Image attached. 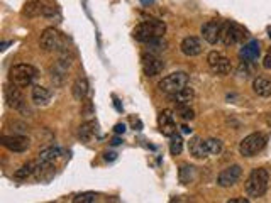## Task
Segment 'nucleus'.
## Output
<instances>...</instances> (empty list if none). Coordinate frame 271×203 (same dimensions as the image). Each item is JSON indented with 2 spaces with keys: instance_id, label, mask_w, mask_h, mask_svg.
Listing matches in <instances>:
<instances>
[{
  "instance_id": "1",
  "label": "nucleus",
  "mask_w": 271,
  "mask_h": 203,
  "mask_svg": "<svg viewBox=\"0 0 271 203\" xmlns=\"http://www.w3.org/2000/svg\"><path fill=\"white\" fill-rule=\"evenodd\" d=\"M166 33V24L160 19H149L138 24L132 29V38L139 43H149L151 39L163 38Z\"/></svg>"
},
{
  "instance_id": "2",
  "label": "nucleus",
  "mask_w": 271,
  "mask_h": 203,
  "mask_svg": "<svg viewBox=\"0 0 271 203\" xmlns=\"http://www.w3.org/2000/svg\"><path fill=\"white\" fill-rule=\"evenodd\" d=\"M268 184H269V173H268V169L254 168V169L251 171V174L247 176L244 188H246L247 196L259 198V196H263L264 193H266V189H268Z\"/></svg>"
},
{
  "instance_id": "3",
  "label": "nucleus",
  "mask_w": 271,
  "mask_h": 203,
  "mask_svg": "<svg viewBox=\"0 0 271 203\" xmlns=\"http://www.w3.org/2000/svg\"><path fill=\"white\" fill-rule=\"evenodd\" d=\"M39 71L36 70L33 65H27V63H21V65H16L11 68L9 71V80L11 83L17 85L21 88H27L34 83V80L38 78Z\"/></svg>"
},
{
  "instance_id": "4",
  "label": "nucleus",
  "mask_w": 271,
  "mask_h": 203,
  "mask_svg": "<svg viewBox=\"0 0 271 203\" xmlns=\"http://www.w3.org/2000/svg\"><path fill=\"white\" fill-rule=\"evenodd\" d=\"M39 46L43 51H48V53H54V51H63L66 49V39L60 31L54 29V27H46L41 34V39H39Z\"/></svg>"
},
{
  "instance_id": "5",
  "label": "nucleus",
  "mask_w": 271,
  "mask_h": 203,
  "mask_svg": "<svg viewBox=\"0 0 271 203\" xmlns=\"http://www.w3.org/2000/svg\"><path fill=\"white\" fill-rule=\"evenodd\" d=\"M188 85V75L185 71H175V73H170L163 78L160 83H158V90L166 95L176 93L182 88H185Z\"/></svg>"
},
{
  "instance_id": "6",
  "label": "nucleus",
  "mask_w": 271,
  "mask_h": 203,
  "mask_svg": "<svg viewBox=\"0 0 271 203\" xmlns=\"http://www.w3.org/2000/svg\"><path fill=\"white\" fill-rule=\"evenodd\" d=\"M266 146V135L261 132L249 134L239 142V152H241L242 157H252L256 156L259 151H263V147Z\"/></svg>"
},
{
  "instance_id": "7",
  "label": "nucleus",
  "mask_w": 271,
  "mask_h": 203,
  "mask_svg": "<svg viewBox=\"0 0 271 203\" xmlns=\"http://www.w3.org/2000/svg\"><path fill=\"white\" fill-rule=\"evenodd\" d=\"M247 38V31L242 26L236 24L232 21H227L222 24V33H220V41L225 46H232V44L241 43Z\"/></svg>"
},
{
  "instance_id": "8",
  "label": "nucleus",
  "mask_w": 271,
  "mask_h": 203,
  "mask_svg": "<svg viewBox=\"0 0 271 203\" xmlns=\"http://www.w3.org/2000/svg\"><path fill=\"white\" fill-rule=\"evenodd\" d=\"M141 66H143V73L148 78H155V76L161 75V71L165 70V63L155 53H144L141 56Z\"/></svg>"
},
{
  "instance_id": "9",
  "label": "nucleus",
  "mask_w": 271,
  "mask_h": 203,
  "mask_svg": "<svg viewBox=\"0 0 271 203\" xmlns=\"http://www.w3.org/2000/svg\"><path fill=\"white\" fill-rule=\"evenodd\" d=\"M207 63H209L210 70L214 71L215 75H229L230 70H232V66H230V60L227 56H224V54L217 53V51H212L209 53V56H207Z\"/></svg>"
},
{
  "instance_id": "10",
  "label": "nucleus",
  "mask_w": 271,
  "mask_h": 203,
  "mask_svg": "<svg viewBox=\"0 0 271 203\" xmlns=\"http://www.w3.org/2000/svg\"><path fill=\"white\" fill-rule=\"evenodd\" d=\"M242 176V168L239 164H232L229 166V168L222 169L217 176V184H219L220 188H229V186H234L239 178Z\"/></svg>"
},
{
  "instance_id": "11",
  "label": "nucleus",
  "mask_w": 271,
  "mask_h": 203,
  "mask_svg": "<svg viewBox=\"0 0 271 203\" xmlns=\"http://www.w3.org/2000/svg\"><path fill=\"white\" fill-rule=\"evenodd\" d=\"M4 97H6V102L7 105L14 108V110H24L26 108V100L24 97H22V92H21V87H17V85H7L6 88H4Z\"/></svg>"
},
{
  "instance_id": "12",
  "label": "nucleus",
  "mask_w": 271,
  "mask_h": 203,
  "mask_svg": "<svg viewBox=\"0 0 271 203\" xmlns=\"http://www.w3.org/2000/svg\"><path fill=\"white\" fill-rule=\"evenodd\" d=\"M0 142L11 152H26L31 146V141L26 135H2Z\"/></svg>"
},
{
  "instance_id": "13",
  "label": "nucleus",
  "mask_w": 271,
  "mask_h": 203,
  "mask_svg": "<svg viewBox=\"0 0 271 203\" xmlns=\"http://www.w3.org/2000/svg\"><path fill=\"white\" fill-rule=\"evenodd\" d=\"M220 33H222V22L217 21V19H212V21H207L205 24L202 26L200 29V34L203 41H207L209 44H217L220 41Z\"/></svg>"
},
{
  "instance_id": "14",
  "label": "nucleus",
  "mask_w": 271,
  "mask_h": 203,
  "mask_svg": "<svg viewBox=\"0 0 271 203\" xmlns=\"http://www.w3.org/2000/svg\"><path fill=\"white\" fill-rule=\"evenodd\" d=\"M158 127H160V132L166 137H171L173 134H176V124H175V117L171 110H163L158 115Z\"/></svg>"
},
{
  "instance_id": "15",
  "label": "nucleus",
  "mask_w": 271,
  "mask_h": 203,
  "mask_svg": "<svg viewBox=\"0 0 271 203\" xmlns=\"http://www.w3.org/2000/svg\"><path fill=\"white\" fill-rule=\"evenodd\" d=\"M259 54H261L259 41H256V39L249 41V43L244 44V46L239 49V58H241L244 63H254V61H257Z\"/></svg>"
},
{
  "instance_id": "16",
  "label": "nucleus",
  "mask_w": 271,
  "mask_h": 203,
  "mask_svg": "<svg viewBox=\"0 0 271 203\" xmlns=\"http://www.w3.org/2000/svg\"><path fill=\"white\" fill-rule=\"evenodd\" d=\"M188 151H190V154L195 157V159H205V157L210 156L209 147H207V141H203V139L198 137V135L190 139Z\"/></svg>"
},
{
  "instance_id": "17",
  "label": "nucleus",
  "mask_w": 271,
  "mask_h": 203,
  "mask_svg": "<svg viewBox=\"0 0 271 203\" xmlns=\"http://www.w3.org/2000/svg\"><path fill=\"white\" fill-rule=\"evenodd\" d=\"M180 51L188 58L198 56L202 53V41L195 38V36H187L180 44Z\"/></svg>"
},
{
  "instance_id": "18",
  "label": "nucleus",
  "mask_w": 271,
  "mask_h": 203,
  "mask_svg": "<svg viewBox=\"0 0 271 203\" xmlns=\"http://www.w3.org/2000/svg\"><path fill=\"white\" fill-rule=\"evenodd\" d=\"M53 11L49 7H44L39 0H31L22 9V16L24 17H38V16H51Z\"/></svg>"
},
{
  "instance_id": "19",
  "label": "nucleus",
  "mask_w": 271,
  "mask_h": 203,
  "mask_svg": "<svg viewBox=\"0 0 271 203\" xmlns=\"http://www.w3.org/2000/svg\"><path fill=\"white\" fill-rule=\"evenodd\" d=\"M252 92L263 98L271 97V80L266 76H257L252 80Z\"/></svg>"
},
{
  "instance_id": "20",
  "label": "nucleus",
  "mask_w": 271,
  "mask_h": 203,
  "mask_svg": "<svg viewBox=\"0 0 271 203\" xmlns=\"http://www.w3.org/2000/svg\"><path fill=\"white\" fill-rule=\"evenodd\" d=\"M31 100H33L36 105L44 107L51 100V92H49L46 87L36 85V87H33V92H31Z\"/></svg>"
},
{
  "instance_id": "21",
  "label": "nucleus",
  "mask_w": 271,
  "mask_h": 203,
  "mask_svg": "<svg viewBox=\"0 0 271 203\" xmlns=\"http://www.w3.org/2000/svg\"><path fill=\"white\" fill-rule=\"evenodd\" d=\"M88 80L85 78V76H78V78L75 80V83L71 85V93H73L75 100H85V97L88 95Z\"/></svg>"
},
{
  "instance_id": "22",
  "label": "nucleus",
  "mask_w": 271,
  "mask_h": 203,
  "mask_svg": "<svg viewBox=\"0 0 271 203\" xmlns=\"http://www.w3.org/2000/svg\"><path fill=\"white\" fill-rule=\"evenodd\" d=\"M95 134H97V124H95L93 120H87V122H83V124L80 125L78 137L83 142H90L95 137Z\"/></svg>"
},
{
  "instance_id": "23",
  "label": "nucleus",
  "mask_w": 271,
  "mask_h": 203,
  "mask_svg": "<svg viewBox=\"0 0 271 203\" xmlns=\"http://www.w3.org/2000/svg\"><path fill=\"white\" fill-rule=\"evenodd\" d=\"M170 98L176 103V105H180V103H188V105H190V102L195 98V92H193V88H190L188 85H187V87L182 88L180 92L171 93Z\"/></svg>"
},
{
  "instance_id": "24",
  "label": "nucleus",
  "mask_w": 271,
  "mask_h": 203,
  "mask_svg": "<svg viewBox=\"0 0 271 203\" xmlns=\"http://www.w3.org/2000/svg\"><path fill=\"white\" fill-rule=\"evenodd\" d=\"M178 178H180V183L182 184H190L195 181L197 178V168L190 164H182L178 169Z\"/></svg>"
},
{
  "instance_id": "25",
  "label": "nucleus",
  "mask_w": 271,
  "mask_h": 203,
  "mask_svg": "<svg viewBox=\"0 0 271 203\" xmlns=\"http://www.w3.org/2000/svg\"><path fill=\"white\" fill-rule=\"evenodd\" d=\"M38 161H27L26 164H22L19 169L14 173V178L16 179H27L29 176L36 174V169H38Z\"/></svg>"
},
{
  "instance_id": "26",
  "label": "nucleus",
  "mask_w": 271,
  "mask_h": 203,
  "mask_svg": "<svg viewBox=\"0 0 271 203\" xmlns=\"http://www.w3.org/2000/svg\"><path fill=\"white\" fill-rule=\"evenodd\" d=\"M61 156V149L60 147H46L43 149V151L39 152V157L38 161L39 162H53L54 159H58V157Z\"/></svg>"
},
{
  "instance_id": "27",
  "label": "nucleus",
  "mask_w": 271,
  "mask_h": 203,
  "mask_svg": "<svg viewBox=\"0 0 271 203\" xmlns=\"http://www.w3.org/2000/svg\"><path fill=\"white\" fill-rule=\"evenodd\" d=\"M176 114L185 122L195 119V112H193V108L190 107L188 103H180V105H176Z\"/></svg>"
},
{
  "instance_id": "28",
  "label": "nucleus",
  "mask_w": 271,
  "mask_h": 203,
  "mask_svg": "<svg viewBox=\"0 0 271 203\" xmlns=\"http://www.w3.org/2000/svg\"><path fill=\"white\" fill-rule=\"evenodd\" d=\"M183 151V139L180 134H173L170 137V152L171 156H178Z\"/></svg>"
},
{
  "instance_id": "29",
  "label": "nucleus",
  "mask_w": 271,
  "mask_h": 203,
  "mask_svg": "<svg viewBox=\"0 0 271 203\" xmlns=\"http://www.w3.org/2000/svg\"><path fill=\"white\" fill-rule=\"evenodd\" d=\"M207 147H209L210 156H219L220 152L224 151V144H222V141H220V139H215V137L207 139Z\"/></svg>"
},
{
  "instance_id": "30",
  "label": "nucleus",
  "mask_w": 271,
  "mask_h": 203,
  "mask_svg": "<svg viewBox=\"0 0 271 203\" xmlns=\"http://www.w3.org/2000/svg\"><path fill=\"white\" fill-rule=\"evenodd\" d=\"M98 200V195L97 193H80L73 198L75 203H92V201H97Z\"/></svg>"
},
{
  "instance_id": "31",
  "label": "nucleus",
  "mask_w": 271,
  "mask_h": 203,
  "mask_svg": "<svg viewBox=\"0 0 271 203\" xmlns=\"http://www.w3.org/2000/svg\"><path fill=\"white\" fill-rule=\"evenodd\" d=\"M81 115H83V117H87V119H88V117H92L93 115V103L92 102H85V107L83 108H81Z\"/></svg>"
},
{
  "instance_id": "32",
  "label": "nucleus",
  "mask_w": 271,
  "mask_h": 203,
  "mask_svg": "<svg viewBox=\"0 0 271 203\" xmlns=\"http://www.w3.org/2000/svg\"><path fill=\"white\" fill-rule=\"evenodd\" d=\"M263 66L266 68V70H271V51L264 56V60H263Z\"/></svg>"
},
{
  "instance_id": "33",
  "label": "nucleus",
  "mask_w": 271,
  "mask_h": 203,
  "mask_svg": "<svg viewBox=\"0 0 271 203\" xmlns=\"http://www.w3.org/2000/svg\"><path fill=\"white\" fill-rule=\"evenodd\" d=\"M114 130H115V134H124L125 132V125L124 124H117L114 127Z\"/></svg>"
},
{
  "instance_id": "34",
  "label": "nucleus",
  "mask_w": 271,
  "mask_h": 203,
  "mask_svg": "<svg viewBox=\"0 0 271 203\" xmlns=\"http://www.w3.org/2000/svg\"><path fill=\"white\" fill-rule=\"evenodd\" d=\"M229 203H247V198H230Z\"/></svg>"
},
{
  "instance_id": "35",
  "label": "nucleus",
  "mask_w": 271,
  "mask_h": 203,
  "mask_svg": "<svg viewBox=\"0 0 271 203\" xmlns=\"http://www.w3.org/2000/svg\"><path fill=\"white\" fill-rule=\"evenodd\" d=\"M105 159L108 161V159H115V154H114V152H110V154H108V152H107V154H105Z\"/></svg>"
},
{
  "instance_id": "36",
  "label": "nucleus",
  "mask_w": 271,
  "mask_h": 203,
  "mask_svg": "<svg viewBox=\"0 0 271 203\" xmlns=\"http://www.w3.org/2000/svg\"><path fill=\"white\" fill-rule=\"evenodd\" d=\"M182 130H183L185 134H192V129H190V127H187V125H183V127H182Z\"/></svg>"
},
{
  "instance_id": "37",
  "label": "nucleus",
  "mask_w": 271,
  "mask_h": 203,
  "mask_svg": "<svg viewBox=\"0 0 271 203\" xmlns=\"http://www.w3.org/2000/svg\"><path fill=\"white\" fill-rule=\"evenodd\" d=\"M112 144H114V146H119V144H122V142H120V139H119V137H115L114 141H112Z\"/></svg>"
}]
</instances>
